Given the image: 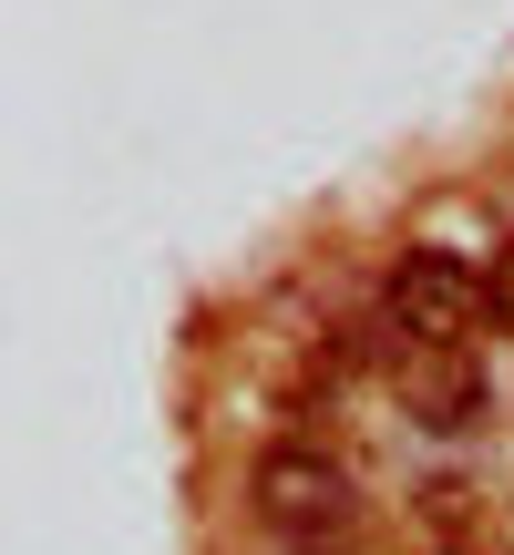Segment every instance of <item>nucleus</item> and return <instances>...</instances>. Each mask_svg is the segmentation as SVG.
Wrapping results in <instances>:
<instances>
[{"label":"nucleus","instance_id":"1","mask_svg":"<svg viewBox=\"0 0 514 555\" xmlns=\"http://www.w3.org/2000/svg\"><path fill=\"white\" fill-rule=\"evenodd\" d=\"M247 494H257V525H268V535H288V545H339V535L360 525L350 463L319 453V442H278V453H257Z\"/></svg>","mask_w":514,"mask_h":555},{"label":"nucleus","instance_id":"2","mask_svg":"<svg viewBox=\"0 0 514 555\" xmlns=\"http://www.w3.org/2000/svg\"><path fill=\"white\" fill-rule=\"evenodd\" d=\"M381 330L391 339H484V268L442 258V247H412V258L391 268Z\"/></svg>","mask_w":514,"mask_h":555},{"label":"nucleus","instance_id":"3","mask_svg":"<svg viewBox=\"0 0 514 555\" xmlns=\"http://www.w3.org/2000/svg\"><path fill=\"white\" fill-rule=\"evenodd\" d=\"M391 350V380L412 401L422 433H463L484 412V371H474V339H381Z\"/></svg>","mask_w":514,"mask_h":555},{"label":"nucleus","instance_id":"4","mask_svg":"<svg viewBox=\"0 0 514 555\" xmlns=\"http://www.w3.org/2000/svg\"><path fill=\"white\" fill-rule=\"evenodd\" d=\"M484 330H514V247L484 268Z\"/></svg>","mask_w":514,"mask_h":555}]
</instances>
